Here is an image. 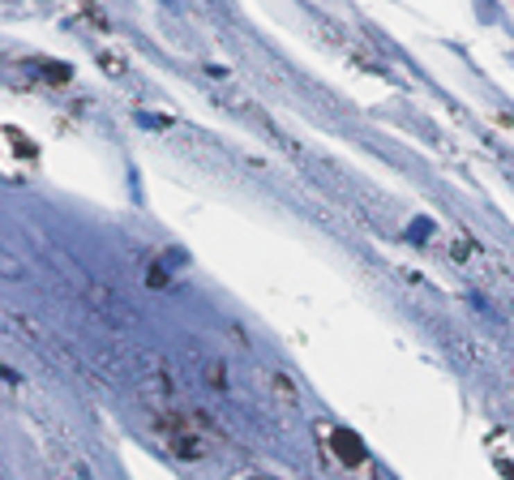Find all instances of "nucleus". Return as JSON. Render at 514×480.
<instances>
[{
    "label": "nucleus",
    "mask_w": 514,
    "mask_h": 480,
    "mask_svg": "<svg viewBox=\"0 0 514 480\" xmlns=\"http://www.w3.org/2000/svg\"><path fill=\"white\" fill-rule=\"evenodd\" d=\"M155 433H159V442H163L171 454H180V459H198V454L206 450V433H202V416H198V412H176V408H167V412H159V420H155Z\"/></svg>",
    "instance_id": "obj_1"
},
{
    "label": "nucleus",
    "mask_w": 514,
    "mask_h": 480,
    "mask_svg": "<svg viewBox=\"0 0 514 480\" xmlns=\"http://www.w3.org/2000/svg\"><path fill=\"white\" fill-rule=\"evenodd\" d=\"M326 438L334 442L330 450H334V454H339V459L348 463V467H360V463H364V446H360V438H356V433H348V429H326Z\"/></svg>",
    "instance_id": "obj_2"
}]
</instances>
